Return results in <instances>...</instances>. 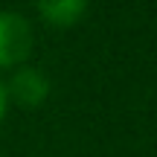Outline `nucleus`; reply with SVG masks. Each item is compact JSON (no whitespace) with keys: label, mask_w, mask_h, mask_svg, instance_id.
I'll use <instances>...</instances> for the list:
<instances>
[{"label":"nucleus","mask_w":157,"mask_h":157,"mask_svg":"<svg viewBox=\"0 0 157 157\" xmlns=\"http://www.w3.org/2000/svg\"><path fill=\"white\" fill-rule=\"evenodd\" d=\"M35 50V29L23 12L0 9V70H15Z\"/></svg>","instance_id":"obj_1"},{"label":"nucleus","mask_w":157,"mask_h":157,"mask_svg":"<svg viewBox=\"0 0 157 157\" xmlns=\"http://www.w3.org/2000/svg\"><path fill=\"white\" fill-rule=\"evenodd\" d=\"M6 84V93H9V102H15V105L21 108H38L47 102V96H50L52 84L47 73L41 67H35V64H21V67L12 70L9 82Z\"/></svg>","instance_id":"obj_2"},{"label":"nucleus","mask_w":157,"mask_h":157,"mask_svg":"<svg viewBox=\"0 0 157 157\" xmlns=\"http://www.w3.org/2000/svg\"><path fill=\"white\" fill-rule=\"evenodd\" d=\"M87 6H90V0H35L38 17L47 26H56V29L76 26L84 17Z\"/></svg>","instance_id":"obj_3"},{"label":"nucleus","mask_w":157,"mask_h":157,"mask_svg":"<svg viewBox=\"0 0 157 157\" xmlns=\"http://www.w3.org/2000/svg\"><path fill=\"white\" fill-rule=\"evenodd\" d=\"M9 93H6V84H3V78H0V125H3V119H6V113H9Z\"/></svg>","instance_id":"obj_4"}]
</instances>
